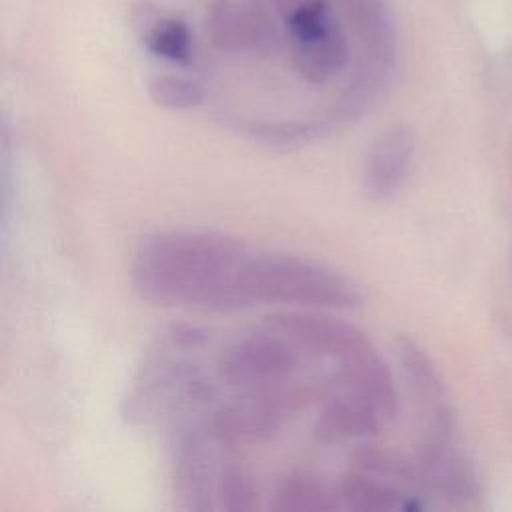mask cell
<instances>
[{
  "label": "cell",
  "instance_id": "obj_18",
  "mask_svg": "<svg viewBox=\"0 0 512 512\" xmlns=\"http://www.w3.org/2000/svg\"><path fill=\"white\" fill-rule=\"evenodd\" d=\"M270 2H272L274 10H276L282 18H286V16L294 14L296 10H300V8L308 6V4H312L314 0H270Z\"/></svg>",
  "mask_w": 512,
  "mask_h": 512
},
{
  "label": "cell",
  "instance_id": "obj_17",
  "mask_svg": "<svg viewBox=\"0 0 512 512\" xmlns=\"http://www.w3.org/2000/svg\"><path fill=\"white\" fill-rule=\"evenodd\" d=\"M150 100L166 110H192L204 102V86L192 78L158 74L148 82Z\"/></svg>",
  "mask_w": 512,
  "mask_h": 512
},
{
  "label": "cell",
  "instance_id": "obj_11",
  "mask_svg": "<svg viewBox=\"0 0 512 512\" xmlns=\"http://www.w3.org/2000/svg\"><path fill=\"white\" fill-rule=\"evenodd\" d=\"M288 42L292 68L308 84L328 82L346 68L350 58L348 38L336 18L324 30Z\"/></svg>",
  "mask_w": 512,
  "mask_h": 512
},
{
  "label": "cell",
  "instance_id": "obj_8",
  "mask_svg": "<svg viewBox=\"0 0 512 512\" xmlns=\"http://www.w3.org/2000/svg\"><path fill=\"white\" fill-rule=\"evenodd\" d=\"M390 422L372 394L336 376L320 404L314 428L322 440H350L376 436Z\"/></svg>",
  "mask_w": 512,
  "mask_h": 512
},
{
  "label": "cell",
  "instance_id": "obj_14",
  "mask_svg": "<svg viewBox=\"0 0 512 512\" xmlns=\"http://www.w3.org/2000/svg\"><path fill=\"white\" fill-rule=\"evenodd\" d=\"M214 496L228 512H252L258 508L260 490L252 470L240 462H226L216 474Z\"/></svg>",
  "mask_w": 512,
  "mask_h": 512
},
{
  "label": "cell",
  "instance_id": "obj_4",
  "mask_svg": "<svg viewBox=\"0 0 512 512\" xmlns=\"http://www.w3.org/2000/svg\"><path fill=\"white\" fill-rule=\"evenodd\" d=\"M360 44L354 82L334 106V118L350 120L370 106L386 82L396 56V38L384 0H336Z\"/></svg>",
  "mask_w": 512,
  "mask_h": 512
},
{
  "label": "cell",
  "instance_id": "obj_15",
  "mask_svg": "<svg viewBox=\"0 0 512 512\" xmlns=\"http://www.w3.org/2000/svg\"><path fill=\"white\" fill-rule=\"evenodd\" d=\"M240 130L246 134V138L262 142L266 146H276V148L304 146L322 136V126L318 122H298V120H282V122L250 120V122H242Z\"/></svg>",
  "mask_w": 512,
  "mask_h": 512
},
{
  "label": "cell",
  "instance_id": "obj_1",
  "mask_svg": "<svg viewBox=\"0 0 512 512\" xmlns=\"http://www.w3.org/2000/svg\"><path fill=\"white\" fill-rule=\"evenodd\" d=\"M250 248L214 230H164L138 244L130 282L134 292L156 306L240 310L234 280Z\"/></svg>",
  "mask_w": 512,
  "mask_h": 512
},
{
  "label": "cell",
  "instance_id": "obj_16",
  "mask_svg": "<svg viewBox=\"0 0 512 512\" xmlns=\"http://www.w3.org/2000/svg\"><path fill=\"white\" fill-rule=\"evenodd\" d=\"M142 42L152 54L176 64H188L192 58V34L178 18H160L142 34Z\"/></svg>",
  "mask_w": 512,
  "mask_h": 512
},
{
  "label": "cell",
  "instance_id": "obj_6",
  "mask_svg": "<svg viewBox=\"0 0 512 512\" xmlns=\"http://www.w3.org/2000/svg\"><path fill=\"white\" fill-rule=\"evenodd\" d=\"M296 366L294 344L268 328L230 342L218 358L224 382L242 390L286 384L292 380Z\"/></svg>",
  "mask_w": 512,
  "mask_h": 512
},
{
  "label": "cell",
  "instance_id": "obj_12",
  "mask_svg": "<svg viewBox=\"0 0 512 512\" xmlns=\"http://www.w3.org/2000/svg\"><path fill=\"white\" fill-rule=\"evenodd\" d=\"M338 496L346 510H418L422 504L408 500L400 490L382 476L354 468L338 482Z\"/></svg>",
  "mask_w": 512,
  "mask_h": 512
},
{
  "label": "cell",
  "instance_id": "obj_13",
  "mask_svg": "<svg viewBox=\"0 0 512 512\" xmlns=\"http://www.w3.org/2000/svg\"><path fill=\"white\" fill-rule=\"evenodd\" d=\"M270 508L274 512H330L340 510L342 502L338 490L318 474L294 470L278 480Z\"/></svg>",
  "mask_w": 512,
  "mask_h": 512
},
{
  "label": "cell",
  "instance_id": "obj_5",
  "mask_svg": "<svg viewBox=\"0 0 512 512\" xmlns=\"http://www.w3.org/2000/svg\"><path fill=\"white\" fill-rule=\"evenodd\" d=\"M312 392L292 382L244 390L234 402L220 406L210 418V434L220 444L260 442L272 438L284 424L290 410L302 406Z\"/></svg>",
  "mask_w": 512,
  "mask_h": 512
},
{
  "label": "cell",
  "instance_id": "obj_2",
  "mask_svg": "<svg viewBox=\"0 0 512 512\" xmlns=\"http://www.w3.org/2000/svg\"><path fill=\"white\" fill-rule=\"evenodd\" d=\"M264 324L296 348L338 362V376L370 392L388 418L394 420L398 396L392 372L360 328L342 318L298 310L274 312L266 316Z\"/></svg>",
  "mask_w": 512,
  "mask_h": 512
},
{
  "label": "cell",
  "instance_id": "obj_3",
  "mask_svg": "<svg viewBox=\"0 0 512 512\" xmlns=\"http://www.w3.org/2000/svg\"><path fill=\"white\" fill-rule=\"evenodd\" d=\"M234 292L238 308L288 304L304 308H354L362 302L358 286L320 262L276 252H248Z\"/></svg>",
  "mask_w": 512,
  "mask_h": 512
},
{
  "label": "cell",
  "instance_id": "obj_7",
  "mask_svg": "<svg viewBox=\"0 0 512 512\" xmlns=\"http://www.w3.org/2000/svg\"><path fill=\"white\" fill-rule=\"evenodd\" d=\"M204 24L212 46L226 54H264L276 44V28L262 0H212Z\"/></svg>",
  "mask_w": 512,
  "mask_h": 512
},
{
  "label": "cell",
  "instance_id": "obj_9",
  "mask_svg": "<svg viewBox=\"0 0 512 512\" xmlns=\"http://www.w3.org/2000/svg\"><path fill=\"white\" fill-rule=\"evenodd\" d=\"M412 136L402 126L380 132L368 146L362 160L360 182L370 200L392 198L408 178L412 164Z\"/></svg>",
  "mask_w": 512,
  "mask_h": 512
},
{
  "label": "cell",
  "instance_id": "obj_10",
  "mask_svg": "<svg viewBox=\"0 0 512 512\" xmlns=\"http://www.w3.org/2000/svg\"><path fill=\"white\" fill-rule=\"evenodd\" d=\"M216 476L204 438L196 430H184L172 450V490L182 510H210L214 504Z\"/></svg>",
  "mask_w": 512,
  "mask_h": 512
}]
</instances>
